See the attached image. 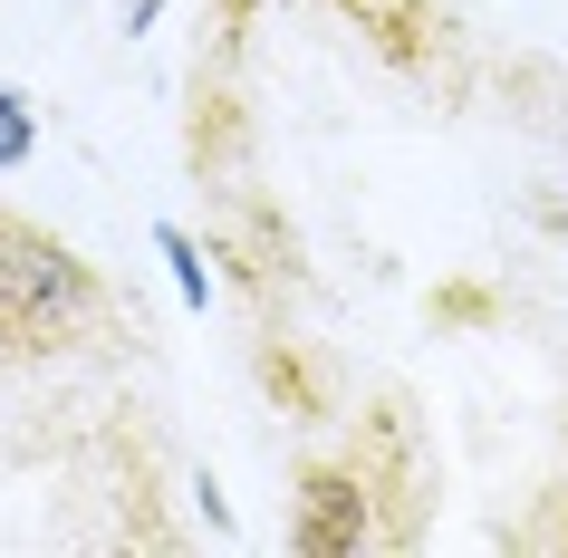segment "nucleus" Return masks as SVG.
I'll list each match as a JSON object with an SVG mask.
<instances>
[{
    "label": "nucleus",
    "mask_w": 568,
    "mask_h": 558,
    "mask_svg": "<svg viewBox=\"0 0 568 558\" xmlns=\"http://www.w3.org/2000/svg\"><path fill=\"white\" fill-rule=\"evenodd\" d=\"M366 471L357 463H308L300 471V510H290V549L300 558H347L366 549Z\"/></svg>",
    "instance_id": "f03ea898"
},
{
    "label": "nucleus",
    "mask_w": 568,
    "mask_h": 558,
    "mask_svg": "<svg viewBox=\"0 0 568 558\" xmlns=\"http://www.w3.org/2000/svg\"><path fill=\"white\" fill-rule=\"evenodd\" d=\"M20 154H30V97L0 88V164H20Z\"/></svg>",
    "instance_id": "39448f33"
},
{
    "label": "nucleus",
    "mask_w": 568,
    "mask_h": 558,
    "mask_svg": "<svg viewBox=\"0 0 568 558\" xmlns=\"http://www.w3.org/2000/svg\"><path fill=\"white\" fill-rule=\"evenodd\" d=\"M154 10H164V0H125V30H154Z\"/></svg>",
    "instance_id": "0eeeda50"
},
{
    "label": "nucleus",
    "mask_w": 568,
    "mask_h": 558,
    "mask_svg": "<svg viewBox=\"0 0 568 558\" xmlns=\"http://www.w3.org/2000/svg\"><path fill=\"white\" fill-rule=\"evenodd\" d=\"M261 376H270V395H290L300 414H318V385H308L300 366H290V347H270V356H261Z\"/></svg>",
    "instance_id": "20e7f679"
},
{
    "label": "nucleus",
    "mask_w": 568,
    "mask_h": 558,
    "mask_svg": "<svg viewBox=\"0 0 568 558\" xmlns=\"http://www.w3.org/2000/svg\"><path fill=\"white\" fill-rule=\"evenodd\" d=\"M106 308L97 270L59 232H39L20 212H0V366H39V356L78 347Z\"/></svg>",
    "instance_id": "f257e3e1"
},
{
    "label": "nucleus",
    "mask_w": 568,
    "mask_h": 558,
    "mask_svg": "<svg viewBox=\"0 0 568 558\" xmlns=\"http://www.w3.org/2000/svg\"><path fill=\"white\" fill-rule=\"evenodd\" d=\"M154 251H164V261H174V290L193 298V308H203V290H212V270H203V251H193V232H183V222H154Z\"/></svg>",
    "instance_id": "7ed1b4c3"
},
{
    "label": "nucleus",
    "mask_w": 568,
    "mask_h": 558,
    "mask_svg": "<svg viewBox=\"0 0 568 558\" xmlns=\"http://www.w3.org/2000/svg\"><path fill=\"white\" fill-rule=\"evenodd\" d=\"M434 318H491V298H481V290H444V298H434Z\"/></svg>",
    "instance_id": "423d86ee"
}]
</instances>
